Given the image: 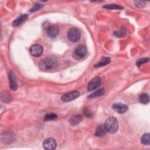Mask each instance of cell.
I'll use <instances>...</instances> for the list:
<instances>
[{
	"label": "cell",
	"mask_w": 150,
	"mask_h": 150,
	"mask_svg": "<svg viewBox=\"0 0 150 150\" xmlns=\"http://www.w3.org/2000/svg\"><path fill=\"white\" fill-rule=\"evenodd\" d=\"M104 127L107 132L110 134L115 133L118 129V122L117 120L112 117L108 118L104 122Z\"/></svg>",
	"instance_id": "1"
},
{
	"label": "cell",
	"mask_w": 150,
	"mask_h": 150,
	"mask_svg": "<svg viewBox=\"0 0 150 150\" xmlns=\"http://www.w3.org/2000/svg\"><path fill=\"white\" fill-rule=\"evenodd\" d=\"M56 65V60L51 57H45L39 63L40 70L45 71L53 68Z\"/></svg>",
	"instance_id": "2"
},
{
	"label": "cell",
	"mask_w": 150,
	"mask_h": 150,
	"mask_svg": "<svg viewBox=\"0 0 150 150\" xmlns=\"http://www.w3.org/2000/svg\"><path fill=\"white\" fill-rule=\"evenodd\" d=\"M87 54V48L84 45H79L77 46L73 50L72 56L76 60H81L83 59Z\"/></svg>",
	"instance_id": "3"
},
{
	"label": "cell",
	"mask_w": 150,
	"mask_h": 150,
	"mask_svg": "<svg viewBox=\"0 0 150 150\" xmlns=\"http://www.w3.org/2000/svg\"><path fill=\"white\" fill-rule=\"evenodd\" d=\"M81 36L80 31L75 28H72L70 29L67 32V38L68 39L73 42H76L80 40Z\"/></svg>",
	"instance_id": "4"
},
{
	"label": "cell",
	"mask_w": 150,
	"mask_h": 150,
	"mask_svg": "<svg viewBox=\"0 0 150 150\" xmlns=\"http://www.w3.org/2000/svg\"><path fill=\"white\" fill-rule=\"evenodd\" d=\"M57 146L56 141L51 138L46 139L43 143V147L45 149L53 150Z\"/></svg>",
	"instance_id": "5"
},
{
	"label": "cell",
	"mask_w": 150,
	"mask_h": 150,
	"mask_svg": "<svg viewBox=\"0 0 150 150\" xmlns=\"http://www.w3.org/2000/svg\"><path fill=\"white\" fill-rule=\"evenodd\" d=\"M29 51L30 54L33 56L39 57L43 53V49L41 45L38 44H35L30 47Z\"/></svg>",
	"instance_id": "6"
},
{
	"label": "cell",
	"mask_w": 150,
	"mask_h": 150,
	"mask_svg": "<svg viewBox=\"0 0 150 150\" xmlns=\"http://www.w3.org/2000/svg\"><path fill=\"white\" fill-rule=\"evenodd\" d=\"M79 95H80V93L79 91H74L62 95V96L61 97V100L64 102L70 101L74 100L77 97H78Z\"/></svg>",
	"instance_id": "7"
},
{
	"label": "cell",
	"mask_w": 150,
	"mask_h": 150,
	"mask_svg": "<svg viewBox=\"0 0 150 150\" xmlns=\"http://www.w3.org/2000/svg\"><path fill=\"white\" fill-rule=\"evenodd\" d=\"M8 79L11 89L13 91L16 90L18 88V84L15 75L12 71H9L8 72Z\"/></svg>",
	"instance_id": "8"
},
{
	"label": "cell",
	"mask_w": 150,
	"mask_h": 150,
	"mask_svg": "<svg viewBox=\"0 0 150 150\" xmlns=\"http://www.w3.org/2000/svg\"><path fill=\"white\" fill-rule=\"evenodd\" d=\"M112 109L118 114H124L128 110V106L124 104L118 103H114L112 105Z\"/></svg>",
	"instance_id": "9"
},
{
	"label": "cell",
	"mask_w": 150,
	"mask_h": 150,
	"mask_svg": "<svg viewBox=\"0 0 150 150\" xmlns=\"http://www.w3.org/2000/svg\"><path fill=\"white\" fill-rule=\"evenodd\" d=\"M101 83V79L98 77H95L94 78L92 79L88 84L87 89L88 91H91L94 90V89L98 87Z\"/></svg>",
	"instance_id": "10"
},
{
	"label": "cell",
	"mask_w": 150,
	"mask_h": 150,
	"mask_svg": "<svg viewBox=\"0 0 150 150\" xmlns=\"http://www.w3.org/2000/svg\"><path fill=\"white\" fill-rule=\"evenodd\" d=\"M46 32L50 38H54L58 35L59 32V28L56 25H50L47 27Z\"/></svg>",
	"instance_id": "11"
},
{
	"label": "cell",
	"mask_w": 150,
	"mask_h": 150,
	"mask_svg": "<svg viewBox=\"0 0 150 150\" xmlns=\"http://www.w3.org/2000/svg\"><path fill=\"white\" fill-rule=\"evenodd\" d=\"M28 17V14H22L21 15L19 16H18V18H16L13 22L12 25L13 26H18L19 25H20L23 21H25Z\"/></svg>",
	"instance_id": "12"
},
{
	"label": "cell",
	"mask_w": 150,
	"mask_h": 150,
	"mask_svg": "<svg viewBox=\"0 0 150 150\" xmlns=\"http://www.w3.org/2000/svg\"><path fill=\"white\" fill-rule=\"evenodd\" d=\"M82 119H83V118L81 115H80V114L74 115L72 116L71 117V118L70 119V120H69L70 124L72 126L76 125L79 124L82 121Z\"/></svg>",
	"instance_id": "13"
},
{
	"label": "cell",
	"mask_w": 150,
	"mask_h": 150,
	"mask_svg": "<svg viewBox=\"0 0 150 150\" xmlns=\"http://www.w3.org/2000/svg\"><path fill=\"white\" fill-rule=\"evenodd\" d=\"M106 132L107 131L104 127V125L101 124L97 127L95 135L97 137H103L106 134Z\"/></svg>",
	"instance_id": "14"
},
{
	"label": "cell",
	"mask_w": 150,
	"mask_h": 150,
	"mask_svg": "<svg viewBox=\"0 0 150 150\" xmlns=\"http://www.w3.org/2000/svg\"><path fill=\"white\" fill-rule=\"evenodd\" d=\"M139 100L142 104H148L149 101V97L147 93H142L139 96Z\"/></svg>",
	"instance_id": "15"
},
{
	"label": "cell",
	"mask_w": 150,
	"mask_h": 150,
	"mask_svg": "<svg viewBox=\"0 0 150 150\" xmlns=\"http://www.w3.org/2000/svg\"><path fill=\"white\" fill-rule=\"evenodd\" d=\"M104 92L105 91H104V90L103 88H100L99 90H97L95 91L94 93H93L90 96H88V98H96V97H98L104 95Z\"/></svg>",
	"instance_id": "16"
},
{
	"label": "cell",
	"mask_w": 150,
	"mask_h": 150,
	"mask_svg": "<svg viewBox=\"0 0 150 150\" xmlns=\"http://www.w3.org/2000/svg\"><path fill=\"white\" fill-rule=\"evenodd\" d=\"M110 62H111V60L109 57H104L95 65V67H100L104 66L108 64V63H110Z\"/></svg>",
	"instance_id": "17"
},
{
	"label": "cell",
	"mask_w": 150,
	"mask_h": 150,
	"mask_svg": "<svg viewBox=\"0 0 150 150\" xmlns=\"http://www.w3.org/2000/svg\"><path fill=\"white\" fill-rule=\"evenodd\" d=\"M150 134L149 133H145L142 135L141 141V142L145 145H149L150 144Z\"/></svg>",
	"instance_id": "18"
},
{
	"label": "cell",
	"mask_w": 150,
	"mask_h": 150,
	"mask_svg": "<svg viewBox=\"0 0 150 150\" xmlns=\"http://www.w3.org/2000/svg\"><path fill=\"white\" fill-rule=\"evenodd\" d=\"M103 8L110 9H122L123 8L122 6L117 4H107L103 6Z\"/></svg>",
	"instance_id": "19"
},
{
	"label": "cell",
	"mask_w": 150,
	"mask_h": 150,
	"mask_svg": "<svg viewBox=\"0 0 150 150\" xmlns=\"http://www.w3.org/2000/svg\"><path fill=\"white\" fill-rule=\"evenodd\" d=\"M57 118V115L53 113H50V114H47L44 117V121H51V120H54Z\"/></svg>",
	"instance_id": "20"
},
{
	"label": "cell",
	"mask_w": 150,
	"mask_h": 150,
	"mask_svg": "<svg viewBox=\"0 0 150 150\" xmlns=\"http://www.w3.org/2000/svg\"><path fill=\"white\" fill-rule=\"evenodd\" d=\"M148 61H149V59L148 57H143V58H141V59L137 60L136 64H137V66L139 67L141 65L148 62Z\"/></svg>",
	"instance_id": "21"
},
{
	"label": "cell",
	"mask_w": 150,
	"mask_h": 150,
	"mask_svg": "<svg viewBox=\"0 0 150 150\" xmlns=\"http://www.w3.org/2000/svg\"><path fill=\"white\" fill-rule=\"evenodd\" d=\"M134 3L135 5L138 8H143L146 5V2L142 1H135Z\"/></svg>",
	"instance_id": "22"
},
{
	"label": "cell",
	"mask_w": 150,
	"mask_h": 150,
	"mask_svg": "<svg viewBox=\"0 0 150 150\" xmlns=\"http://www.w3.org/2000/svg\"><path fill=\"white\" fill-rule=\"evenodd\" d=\"M42 6H43V5H42L41 4H36L34 7H33L32 8H31V9L29 10V11H30V12H35V11H38V10L40 9L41 8H42Z\"/></svg>",
	"instance_id": "23"
},
{
	"label": "cell",
	"mask_w": 150,
	"mask_h": 150,
	"mask_svg": "<svg viewBox=\"0 0 150 150\" xmlns=\"http://www.w3.org/2000/svg\"><path fill=\"white\" fill-rule=\"evenodd\" d=\"M83 113H84V115L87 118H90L93 115L92 112L88 109H85L83 111Z\"/></svg>",
	"instance_id": "24"
},
{
	"label": "cell",
	"mask_w": 150,
	"mask_h": 150,
	"mask_svg": "<svg viewBox=\"0 0 150 150\" xmlns=\"http://www.w3.org/2000/svg\"><path fill=\"white\" fill-rule=\"evenodd\" d=\"M114 34L116 36L122 37V36H124L125 35V32L124 30H120V31H118V32H115L114 33Z\"/></svg>",
	"instance_id": "25"
}]
</instances>
